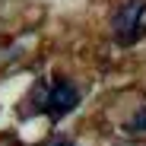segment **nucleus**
Listing matches in <instances>:
<instances>
[{"mask_svg": "<svg viewBox=\"0 0 146 146\" xmlns=\"http://www.w3.org/2000/svg\"><path fill=\"white\" fill-rule=\"evenodd\" d=\"M143 19H146V3H143V0H130V3L117 13V19H114L117 41H133V35H137V29H140Z\"/></svg>", "mask_w": 146, "mask_h": 146, "instance_id": "obj_1", "label": "nucleus"}, {"mask_svg": "<svg viewBox=\"0 0 146 146\" xmlns=\"http://www.w3.org/2000/svg\"><path fill=\"white\" fill-rule=\"evenodd\" d=\"M76 102H80L76 86L67 83V80H54V89L48 92V108H51L54 114H64V111H70Z\"/></svg>", "mask_w": 146, "mask_h": 146, "instance_id": "obj_2", "label": "nucleus"}, {"mask_svg": "<svg viewBox=\"0 0 146 146\" xmlns=\"http://www.w3.org/2000/svg\"><path fill=\"white\" fill-rule=\"evenodd\" d=\"M127 130H146V108H140V111H137V117H130V121H127Z\"/></svg>", "mask_w": 146, "mask_h": 146, "instance_id": "obj_3", "label": "nucleus"}]
</instances>
